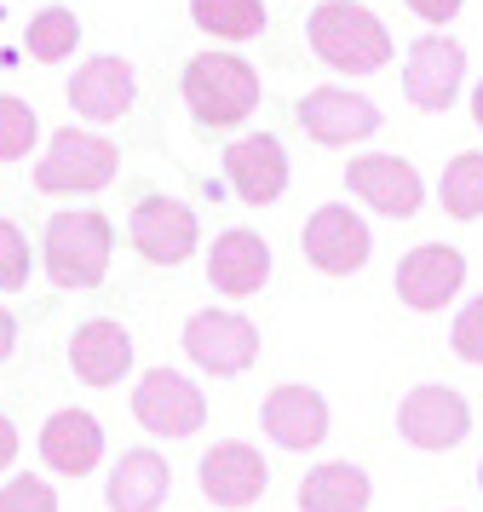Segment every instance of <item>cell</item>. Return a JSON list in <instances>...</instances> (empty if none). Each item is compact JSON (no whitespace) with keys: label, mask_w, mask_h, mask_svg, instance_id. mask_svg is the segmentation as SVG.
Here are the masks:
<instances>
[{"label":"cell","mask_w":483,"mask_h":512,"mask_svg":"<svg viewBox=\"0 0 483 512\" xmlns=\"http://www.w3.org/2000/svg\"><path fill=\"white\" fill-rule=\"evenodd\" d=\"M41 139V116L29 110V98L0 93V162H23Z\"/></svg>","instance_id":"26"},{"label":"cell","mask_w":483,"mask_h":512,"mask_svg":"<svg viewBox=\"0 0 483 512\" xmlns=\"http://www.w3.org/2000/svg\"><path fill=\"white\" fill-rule=\"evenodd\" d=\"M460 81H466V47L455 35H443V29H426L409 47V58H403V98L414 110L437 116V110H449L460 98Z\"/></svg>","instance_id":"9"},{"label":"cell","mask_w":483,"mask_h":512,"mask_svg":"<svg viewBox=\"0 0 483 512\" xmlns=\"http://www.w3.org/2000/svg\"><path fill=\"white\" fill-rule=\"evenodd\" d=\"M478 489H483V461H478Z\"/></svg>","instance_id":"34"},{"label":"cell","mask_w":483,"mask_h":512,"mask_svg":"<svg viewBox=\"0 0 483 512\" xmlns=\"http://www.w3.org/2000/svg\"><path fill=\"white\" fill-rule=\"evenodd\" d=\"M299 254L311 271L322 277H357L374 254V231H368V219L357 208H345V202H322L311 219H305V231H299Z\"/></svg>","instance_id":"5"},{"label":"cell","mask_w":483,"mask_h":512,"mask_svg":"<svg viewBox=\"0 0 483 512\" xmlns=\"http://www.w3.org/2000/svg\"><path fill=\"white\" fill-rule=\"evenodd\" d=\"M127 236H133L138 259H150V265H184V259L202 248V225H196V213L184 208L179 196H144L127 219Z\"/></svg>","instance_id":"14"},{"label":"cell","mask_w":483,"mask_h":512,"mask_svg":"<svg viewBox=\"0 0 483 512\" xmlns=\"http://www.w3.org/2000/svg\"><path fill=\"white\" fill-rule=\"evenodd\" d=\"M0 512H58V489L41 472H18L0 484Z\"/></svg>","instance_id":"27"},{"label":"cell","mask_w":483,"mask_h":512,"mask_svg":"<svg viewBox=\"0 0 483 512\" xmlns=\"http://www.w3.org/2000/svg\"><path fill=\"white\" fill-rule=\"evenodd\" d=\"M466 432H472V403L443 380H426V386L403 392V403H397V438L409 449L443 455V449H460Z\"/></svg>","instance_id":"6"},{"label":"cell","mask_w":483,"mask_h":512,"mask_svg":"<svg viewBox=\"0 0 483 512\" xmlns=\"http://www.w3.org/2000/svg\"><path fill=\"white\" fill-rule=\"evenodd\" d=\"M345 185L357 190V202L386 219H414L420 202H426V179L414 173L409 156H391V150H368V156H351L345 167Z\"/></svg>","instance_id":"11"},{"label":"cell","mask_w":483,"mask_h":512,"mask_svg":"<svg viewBox=\"0 0 483 512\" xmlns=\"http://www.w3.org/2000/svg\"><path fill=\"white\" fill-rule=\"evenodd\" d=\"M133 98H138V75L121 52H98V58H87L81 70L69 75V104H75V116L98 121V127L121 121L133 110Z\"/></svg>","instance_id":"17"},{"label":"cell","mask_w":483,"mask_h":512,"mask_svg":"<svg viewBox=\"0 0 483 512\" xmlns=\"http://www.w3.org/2000/svg\"><path fill=\"white\" fill-rule=\"evenodd\" d=\"M196 484H202V495L213 501V507L242 512V507H253V501L271 489V461H265L253 443L225 438V443H213V449L202 455V466H196Z\"/></svg>","instance_id":"13"},{"label":"cell","mask_w":483,"mask_h":512,"mask_svg":"<svg viewBox=\"0 0 483 512\" xmlns=\"http://www.w3.org/2000/svg\"><path fill=\"white\" fill-rule=\"evenodd\" d=\"M449 351H455L460 363H478V369H483V294H478V300H466V305L455 311Z\"/></svg>","instance_id":"29"},{"label":"cell","mask_w":483,"mask_h":512,"mask_svg":"<svg viewBox=\"0 0 483 512\" xmlns=\"http://www.w3.org/2000/svg\"><path fill=\"white\" fill-rule=\"evenodd\" d=\"M294 121L305 127V139L328 144V150H345V144H363L380 133V104L351 87H311V93L294 104Z\"/></svg>","instance_id":"10"},{"label":"cell","mask_w":483,"mask_h":512,"mask_svg":"<svg viewBox=\"0 0 483 512\" xmlns=\"http://www.w3.org/2000/svg\"><path fill=\"white\" fill-rule=\"evenodd\" d=\"M12 351H18V317H12V311L0 305V363H6Z\"/></svg>","instance_id":"31"},{"label":"cell","mask_w":483,"mask_h":512,"mask_svg":"<svg viewBox=\"0 0 483 512\" xmlns=\"http://www.w3.org/2000/svg\"><path fill=\"white\" fill-rule=\"evenodd\" d=\"M179 93L190 104V116L202 127H242V121L259 110V70L236 52H196L179 75Z\"/></svg>","instance_id":"3"},{"label":"cell","mask_w":483,"mask_h":512,"mask_svg":"<svg viewBox=\"0 0 483 512\" xmlns=\"http://www.w3.org/2000/svg\"><path fill=\"white\" fill-rule=\"evenodd\" d=\"M121 173V150H115L104 133H87V127H58L52 144L35 162V190L41 196H98Z\"/></svg>","instance_id":"4"},{"label":"cell","mask_w":483,"mask_h":512,"mask_svg":"<svg viewBox=\"0 0 483 512\" xmlns=\"http://www.w3.org/2000/svg\"><path fill=\"white\" fill-rule=\"evenodd\" d=\"M110 254H115V225L110 213L98 208H64L46 219L41 236V265L58 288H98L110 277Z\"/></svg>","instance_id":"2"},{"label":"cell","mask_w":483,"mask_h":512,"mask_svg":"<svg viewBox=\"0 0 483 512\" xmlns=\"http://www.w3.org/2000/svg\"><path fill=\"white\" fill-rule=\"evenodd\" d=\"M190 24L213 41H253V35H265L271 12H265V0H190Z\"/></svg>","instance_id":"23"},{"label":"cell","mask_w":483,"mask_h":512,"mask_svg":"<svg viewBox=\"0 0 483 512\" xmlns=\"http://www.w3.org/2000/svg\"><path fill=\"white\" fill-rule=\"evenodd\" d=\"M133 420L150 432V438H196L207 420V397L190 374H173V369H150L144 380L133 386Z\"/></svg>","instance_id":"7"},{"label":"cell","mask_w":483,"mask_h":512,"mask_svg":"<svg viewBox=\"0 0 483 512\" xmlns=\"http://www.w3.org/2000/svg\"><path fill=\"white\" fill-rule=\"evenodd\" d=\"M225 179L248 208H271L288 190V150L276 133H242L225 144Z\"/></svg>","instance_id":"15"},{"label":"cell","mask_w":483,"mask_h":512,"mask_svg":"<svg viewBox=\"0 0 483 512\" xmlns=\"http://www.w3.org/2000/svg\"><path fill=\"white\" fill-rule=\"evenodd\" d=\"M29 236L12 225V219H0V294H18L29 288Z\"/></svg>","instance_id":"28"},{"label":"cell","mask_w":483,"mask_h":512,"mask_svg":"<svg viewBox=\"0 0 483 512\" xmlns=\"http://www.w3.org/2000/svg\"><path fill=\"white\" fill-rule=\"evenodd\" d=\"M437 202L449 219L472 225L483 219V150H460L443 162V179H437Z\"/></svg>","instance_id":"24"},{"label":"cell","mask_w":483,"mask_h":512,"mask_svg":"<svg viewBox=\"0 0 483 512\" xmlns=\"http://www.w3.org/2000/svg\"><path fill=\"white\" fill-rule=\"evenodd\" d=\"M167 489H173L167 455H156V449H121V461L104 478V501H110V512H156L167 501Z\"/></svg>","instance_id":"21"},{"label":"cell","mask_w":483,"mask_h":512,"mask_svg":"<svg viewBox=\"0 0 483 512\" xmlns=\"http://www.w3.org/2000/svg\"><path fill=\"white\" fill-rule=\"evenodd\" d=\"M460 6H466V0H409V12L432 29H449L460 18Z\"/></svg>","instance_id":"30"},{"label":"cell","mask_w":483,"mask_h":512,"mask_svg":"<svg viewBox=\"0 0 483 512\" xmlns=\"http://www.w3.org/2000/svg\"><path fill=\"white\" fill-rule=\"evenodd\" d=\"M41 461L58 472V478H87L104 461V426L87 409H58V415L41 426Z\"/></svg>","instance_id":"19"},{"label":"cell","mask_w":483,"mask_h":512,"mask_svg":"<svg viewBox=\"0 0 483 512\" xmlns=\"http://www.w3.org/2000/svg\"><path fill=\"white\" fill-rule=\"evenodd\" d=\"M472 121H478V127H483V81H478V87H472Z\"/></svg>","instance_id":"33"},{"label":"cell","mask_w":483,"mask_h":512,"mask_svg":"<svg viewBox=\"0 0 483 512\" xmlns=\"http://www.w3.org/2000/svg\"><path fill=\"white\" fill-rule=\"evenodd\" d=\"M69 369L87 386H115L121 374L133 369V334L115 317H92L69 334Z\"/></svg>","instance_id":"20"},{"label":"cell","mask_w":483,"mask_h":512,"mask_svg":"<svg viewBox=\"0 0 483 512\" xmlns=\"http://www.w3.org/2000/svg\"><path fill=\"white\" fill-rule=\"evenodd\" d=\"M12 461H18V426L0 415V472H6Z\"/></svg>","instance_id":"32"},{"label":"cell","mask_w":483,"mask_h":512,"mask_svg":"<svg viewBox=\"0 0 483 512\" xmlns=\"http://www.w3.org/2000/svg\"><path fill=\"white\" fill-rule=\"evenodd\" d=\"M305 41L317 52L322 64L334 75H374L391 64V29L380 24V12L363 6V0H322L311 6V18H305Z\"/></svg>","instance_id":"1"},{"label":"cell","mask_w":483,"mask_h":512,"mask_svg":"<svg viewBox=\"0 0 483 512\" xmlns=\"http://www.w3.org/2000/svg\"><path fill=\"white\" fill-rule=\"evenodd\" d=\"M184 357L213 380L248 374L259 363V328L242 311H196L184 323Z\"/></svg>","instance_id":"8"},{"label":"cell","mask_w":483,"mask_h":512,"mask_svg":"<svg viewBox=\"0 0 483 512\" xmlns=\"http://www.w3.org/2000/svg\"><path fill=\"white\" fill-rule=\"evenodd\" d=\"M207 282L225 294V300H248L271 282V242L253 236L248 225L213 236V254H207Z\"/></svg>","instance_id":"18"},{"label":"cell","mask_w":483,"mask_h":512,"mask_svg":"<svg viewBox=\"0 0 483 512\" xmlns=\"http://www.w3.org/2000/svg\"><path fill=\"white\" fill-rule=\"evenodd\" d=\"M391 288H397V300L409 305V311L432 317V311H443L466 288V254L449 248V242H420V248H409V254L397 259Z\"/></svg>","instance_id":"12"},{"label":"cell","mask_w":483,"mask_h":512,"mask_svg":"<svg viewBox=\"0 0 483 512\" xmlns=\"http://www.w3.org/2000/svg\"><path fill=\"white\" fill-rule=\"evenodd\" d=\"M259 426H265V438H271L276 449L305 455V449H317V443L328 438L334 420H328V397H322L317 386L288 380V386L265 392V403H259Z\"/></svg>","instance_id":"16"},{"label":"cell","mask_w":483,"mask_h":512,"mask_svg":"<svg viewBox=\"0 0 483 512\" xmlns=\"http://www.w3.org/2000/svg\"><path fill=\"white\" fill-rule=\"evenodd\" d=\"M23 47H29V58H35V64H64L69 52L81 47V18H75L69 6H41V12L29 18Z\"/></svg>","instance_id":"25"},{"label":"cell","mask_w":483,"mask_h":512,"mask_svg":"<svg viewBox=\"0 0 483 512\" xmlns=\"http://www.w3.org/2000/svg\"><path fill=\"white\" fill-rule=\"evenodd\" d=\"M374 484L357 461H322L299 478V512H368Z\"/></svg>","instance_id":"22"}]
</instances>
